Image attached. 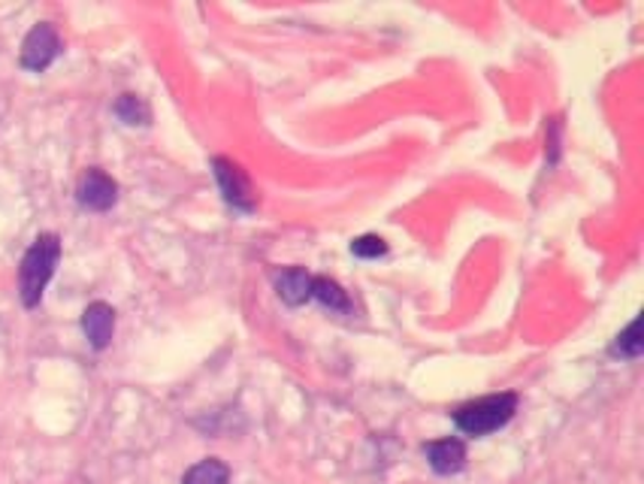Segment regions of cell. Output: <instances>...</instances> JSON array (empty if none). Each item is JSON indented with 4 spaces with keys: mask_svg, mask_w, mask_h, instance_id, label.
<instances>
[{
    "mask_svg": "<svg viewBox=\"0 0 644 484\" xmlns=\"http://www.w3.org/2000/svg\"><path fill=\"white\" fill-rule=\"evenodd\" d=\"M58 261H61L58 233H39L37 240L31 242L22 264H19V297H22V307H39V300L46 293V285H49L55 269H58Z\"/></svg>",
    "mask_w": 644,
    "mask_h": 484,
    "instance_id": "1",
    "label": "cell"
},
{
    "mask_svg": "<svg viewBox=\"0 0 644 484\" xmlns=\"http://www.w3.org/2000/svg\"><path fill=\"white\" fill-rule=\"evenodd\" d=\"M515 412H518V394L503 391V394H487L455 408V424L460 434L481 439L506 427L508 420L515 418Z\"/></svg>",
    "mask_w": 644,
    "mask_h": 484,
    "instance_id": "2",
    "label": "cell"
},
{
    "mask_svg": "<svg viewBox=\"0 0 644 484\" xmlns=\"http://www.w3.org/2000/svg\"><path fill=\"white\" fill-rule=\"evenodd\" d=\"M61 37L58 31L49 25V22H39L27 31L25 43H22V51H19V65L31 70V73H43L55 65V58L61 55Z\"/></svg>",
    "mask_w": 644,
    "mask_h": 484,
    "instance_id": "3",
    "label": "cell"
},
{
    "mask_svg": "<svg viewBox=\"0 0 644 484\" xmlns=\"http://www.w3.org/2000/svg\"><path fill=\"white\" fill-rule=\"evenodd\" d=\"M212 173L218 188L225 194V204L233 206L237 212H254L257 204H254L252 182L240 164H233L230 158H212Z\"/></svg>",
    "mask_w": 644,
    "mask_h": 484,
    "instance_id": "4",
    "label": "cell"
},
{
    "mask_svg": "<svg viewBox=\"0 0 644 484\" xmlns=\"http://www.w3.org/2000/svg\"><path fill=\"white\" fill-rule=\"evenodd\" d=\"M77 200L89 212H110L118 200V182L97 166L85 170L77 182Z\"/></svg>",
    "mask_w": 644,
    "mask_h": 484,
    "instance_id": "5",
    "label": "cell"
},
{
    "mask_svg": "<svg viewBox=\"0 0 644 484\" xmlns=\"http://www.w3.org/2000/svg\"><path fill=\"white\" fill-rule=\"evenodd\" d=\"M424 454H427L429 466H433L436 475H457L467 466V442L457 439V436H445V439L427 442Z\"/></svg>",
    "mask_w": 644,
    "mask_h": 484,
    "instance_id": "6",
    "label": "cell"
},
{
    "mask_svg": "<svg viewBox=\"0 0 644 484\" xmlns=\"http://www.w3.org/2000/svg\"><path fill=\"white\" fill-rule=\"evenodd\" d=\"M82 333H85V339L91 343V348H97L103 352L106 345L113 343V333H115V309L110 303H91L82 312Z\"/></svg>",
    "mask_w": 644,
    "mask_h": 484,
    "instance_id": "7",
    "label": "cell"
},
{
    "mask_svg": "<svg viewBox=\"0 0 644 484\" xmlns=\"http://www.w3.org/2000/svg\"><path fill=\"white\" fill-rule=\"evenodd\" d=\"M312 273H306L303 267H288L276 273V293L278 300L285 303V307H306L309 300H312Z\"/></svg>",
    "mask_w": 644,
    "mask_h": 484,
    "instance_id": "8",
    "label": "cell"
},
{
    "mask_svg": "<svg viewBox=\"0 0 644 484\" xmlns=\"http://www.w3.org/2000/svg\"><path fill=\"white\" fill-rule=\"evenodd\" d=\"M312 300H318L321 307H327L330 312H342L348 315L352 312V297L342 288L336 279H327V276H315L312 279Z\"/></svg>",
    "mask_w": 644,
    "mask_h": 484,
    "instance_id": "9",
    "label": "cell"
},
{
    "mask_svg": "<svg viewBox=\"0 0 644 484\" xmlns=\"http://www.w3.org/2000/svg\"><path fill=\"white\" fill-rule=\"evenodd\" d=\"M182 484H230V466L225 460L206 458L200 463H194L185 475Z\"/></svg>",
    "mask_w": 644,
    "mask_h": 484,
    "instance_id": "10",
    "label": "cell"
},
{
    "mask_svg": "<svg viewBox=\"0 0 644 484\" xmlns=\"http://www.w3.org/2000/svg\"><path fill=\"white\" fill-rule=\"evenodd\" d=\"M644 352V339H642V319H632L630 327L620 333L618 339L611 343L608 355L620 357V360H639Z\"/></svg>",
    "mask_w": 644,
    "mask_h": 484,
    "instance_id": "11",
    "label": "cell"
},
{
    "mask_svg": "<svg viewBox=\"0 0 644 484\" xmlns=\"http://www.w3.org/2000/svg\"><path fill=\"white\" fill-rule=\"evenodd\" d=\"M113 110L125 125H130V128L149 125V122H152V110H149V103L142 101L139 94H122V97L115 101Z\"/></svg>",
    "mask_w": 644,
    "mask_h": 484,
    "instance_id": "12",
    "label": "cell"
},
{
    "mask_svg": "<svg viewBox=\"0 0 644 484\" xmlns=\"http://www.w3.org/2000/svg\"><path fill=\"white\" fill-rule=\"evenodd\" d=\"M352 255L360 257V261H376V257L388 255V242L376 237V233H367V237H357L352 242Z\"/></svg>",
    "mask_w": 644,
    "mask_h": 484,
    "instance_id": "13",
    "label": "cell"
}]
</instances>
